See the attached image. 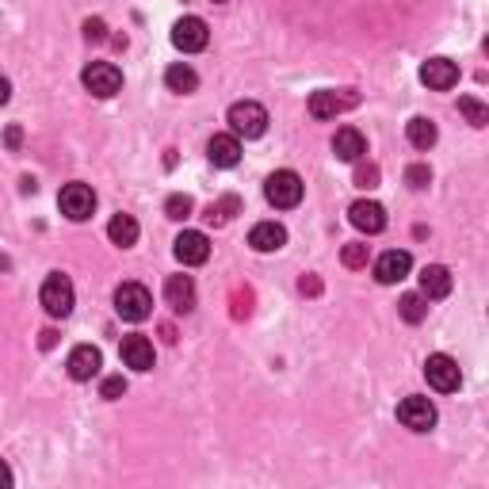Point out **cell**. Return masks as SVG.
<instances>
[{"label": "cell", "mask_w": 489, "mask_h": 489, "mask_svg": "<svg viewBox=\"0 0 489 489\" xmlns=\"http://www.w3.org/2000/svg\"><path fill=\"white\" fill-rule=\"evenodd\" d=\"M249 244L256 253H279L287 244V229L279 222H256L249 229Z\"/></svg>", "instance_id": "ffe728a7"}, {"label": "cell", "mask_w": 489, "mask_h": 489, "mask_svg": "<svg viewBox=\"0 0 489 489\" xmlns=\"http://www.w3.org/2000/svg\"><path fill=\"white\" fill-rule=\"evenodd\" d=\"M81 81H84V89H89L96 99H111L115 92L123 89V73H119V65H111V62H92L81 73Z\"/></svg>", "instance_id": "9c48e42d"}, {"label": "cell", "mask_w": 489, "mask_h": 489, "mask_svg": "<svg viewBox=\"0 0 489 489\" xmlns=\"http://www.w3.org/2000/svg\"><path fill=\"white\" fill-rule=\"evenodd\" d=\"M253 313V291H237L234 295V318H249Z\"/></svg>", "instance_id": "836d02e7"}, {"label": "cell", "mask_w": 489, "mask_h": 489, "mask_svg": "<svg viewBox=\"0 0 489 489\" xmlns=\"http://www.w3.org/2000/svg\"><path fill=\"white\" fill-rule=\"evenodd\" d=\"M421 295L433 302V298H448L451 295V271L443 264H425L421 268Z\"/></svg>", "instance_id": "44dd1931"}, {"label": "cell", "mask_w": 489, "mask_h": 489, "mask_svg": "<svg viewBox=\"0 0 489 489\" xmlns=\"http://www.w3.org/2000/svg\"><path fill=\"white\" fill-rule=\"evenodd\" d=\"M57 207H62V214L69 222H89L92 210H96V192L89 188V184H65L62 192H57Z\"/></svg>", "instance_id": "5b68a950"}, {"label": "cell", "mask_w": 489, "mask_h": 489, "mask_svg": "<svg viewBox=\"0 0 489 489\" xmlns=\"http://www.w3.org/2000/svg\"><path fill=\"white\" fill-rule=\"evenodd\" d=\"M356 188H364V192L379 188V165H359L356 161Z\"/></svg>", "instance_id": "4dcf8cb0"}, {"label": "cell", "mask_w": 489, "mask_h": 489, "mask_svg": "<svg viewBox=\"0 0 489 489\" xmlns=\"http://www.w3.org/2000/svg\"><path fill=\"white\" fill-rule=\"evenodd\" d=\"M425 379H428V386H433V390L455 394L459 382H463V371H459V364H455L448 352H436V356L425 359Z\"/></svg>", "instance_id": "52a82bcc"}, {"label": "cell", "mask_w": 489, "mask_h": 489, "mask_svg": "<svg viewBox=\"0 0 489 489\" xmlns=\"http://www.w3.org/2000/svg\"><path fill=\"white\" fill-rule=\"evenodd\" d=\"M99 367H104V356H99V348H92V344H77V348L69 352V359H65L69 379H77V382L96 379Z\"/></svg>", "instance_id": "4fadbf2b"}, {"label": "cell", "mask_w": 489, "mask_h": 489, "mask_svg": "<svg viewBox=\"0 0 489 489\" xmlns=\"http://www.w3.org/2000/svg\"><path fill=\"white\" fill-rule=\"evenodd\" d=\"M226 123H229V131H234L237 138H264L271 119H268L264 104H256V99H237V104L229 107Z\"/></svg>", "instance_id": "6da1fadb"}, {"label": "cell", "mask_w": 489, "mask_h": 489, "mask_svg": "<svg viewBox=\"0 0 489 489\" xmlns=\"http://www.w3.org/2000/svg\"><path fill=\"white\" fill-rule=\"evenodd\" d=\"M138 219L134 214H115V219L107 222V237H111V244H119V249H131V244L138 241Z\"/></svg>", "instance_id": "7402d4cb"}, {"label": "cell", "mask_w": 489, "mask_h": 489, "mask_svg": "<svg viewBox=\"0 0 489 489\" xmlns=\"http://www.w3.org/2000/svg\"><path fill=\"white\" fill-rule=\"evenodd\" d=\"M333 153L340 157V161H364V153H367V138L356 131V126H340V131L333 134Z\"/></svg>", "instance_id": "d6986e66"}, {"label": "cell", "mask_w": 489, "mask_h": 489, "mask_svg": "<svg viewBox=\"0 0 489 489\" xmlns=\"http://www.w3.org/2000/svg\"><path fill=\"white\" fill-rule=\"evenodd\" d=\"M126 394V379L123 375H107L104 382H99V398H107V401H119Z\"/></svg>", "instance_id": "1f68e13d"}, {"label": "cell", "mask_w": 489, "mask_h": 489, "mask_svg": "<svg viewBox=\"0 0 489 489\" xmlns=\"http://www.w3.org/2000/svg\"><path fill=\"white\" fill-rule=\"evenodd\" d=\"M165 84H168V92H180V96H192L195 89H199V73L192 65H184V62H176V65H168L165 69Z\"/></svg>", "instance_id": "603a6c76"}, {"label": "cell", "mask_w": 489, "mask_h": 489, "mask_svg": "<svg viewBox=\"0 0 489 489\" xmlns=\"http://www.w3.org/2000/svg\"><path fill=\"white\" fill-rule=\"evenodd\" d=\"M406 184H409L413 192L428 188V184H433V168H428V165H409V168H406Z\"/></svg>", "instance_id": "f546056e"}, {"label": "cell", "mask_w": 489, "mask_h": 489, "mask_svg": "<svg viewBox=\"0 0 489 489\" xmlns=\"http://www.w3.org/2000/svg\"><path fill=\"white\" fill-rule=\"evenodd\" d=\"M398 421L409 428V433H433L436 428V406L421 394H409L398 401Z\"/></svg>", "instance_id": "ba28073f"}, {"label": "cell", "mask_w": 489, "mask_h": 489, "mask_svg": "<svg viewBox=\"0 0 489 489\" xmlns=\"http://www.w3.org/2000/svg\"><path fill=\"white\" fill-rule=\"evenodd\" d=\"M84 39H89V42H104V39H107V23L99 20V16L84 20Z\"/></svg>", "instance_id": "d6a6232c"}, {"label": "cell", "mask_w": 489, "mask_h": 489, "mask_svg": "<svg viewBox=\"0 0 489 489\" xmlns=\"http://www.w3.org/2000/svg\"><path fill=\"white\" fill-rule=\"evenodd\" d=\"M4 485H12V470H8L4 459H0V489H4Z\"/></svg>", "instance_id": "f35d334b"}, {"label": "cell", "mask_w": 489, "mask_h": 489, "mask_svg": "<svg viewBox=\"0 0 489 489\" xmlns=\"http://www.w3.org/2000/svg\"><path fill=\"white\" fill-rule=\"evenodd\" d=\"M73 283H69V276H62V271H50L47 279H42V291H39V302L42 310L50 313V318H69L73 313Z\"/></svg>", "instance_id": "3957f363"}, {"label": "cell", "mask_w": 489, "mask_h": 489, "mask_svg": "<svg viewBox=\"0 0 489 489\" xmlns=\"http://www.w3.org/2000/svg\"><path fill=\"white\" fill-rule=\"evenodd\" d=\"M406 138H409V146H413V150H433V146H436V138H440V131H436V123H433V119L416 115V119H409V126H406Z\"/></svg>", "instance_id": "cb8c5ba5"}, {"label": "cell", "mask_w": 489, "mask_h": 489, "mask_svg": "<svg viewBox=\"0 0 489 489\" xmlns=\"http://www.w3.org/2000/svg\"><path fill=\"white\" fill-rule=\"evenodd\" d=\"M348 222L356 229H364V234H382V229H386V210H382V203H375V199H359V203L348 207Z\"/></svg>", "instance_id": "2e32d148"}, {"label": "cell", "mask_w": 489, "mask_h": 489, "mask_svg": "<svg viewBox=\"0 0 489 489\" xmlns=\"http://www.w3.org/2000/svg\"><path fill=\"white\" fill-rule=\"evenodd\" d=\"M119 356H123V364L131 367V371H153V364H157L153 340H150V337H142V333L123 337V344H119Z\"/></svg>", "instance_id": "7c38bea8"}, {"label": "cell", "mask_w": 489, "mask_h": 489, "mask_svg": "<svg viewBox=\"0 0 489 489\" xmlns=\"http://www.w3.org/2000/svg\"><path fill=\"white\" fill-rule=\"evenodd\" d=\"M298 291L302 295H322V279L318 276H302L298 279Z\"/></svg>", "instance_id": "d590c367"}, {"label": "cell", "mask_w": 489, "mask_h": 489, "mask_svg": "<svg viewBox=\"0 0 489 489\" xmlns=\"http://www.w3.org/2000/svg\"><path fill=\"white\" fill-rule=\"evenodd\" d=\"M398 313H401V322L421 325V322L428 318V298H425V295H401V302H398Z\"/></svg>", "instance_id": "d4e9b609"}, {"label": "cell", "mask_w": 489, "mask_h": 489, "mask_svg": "<svg viewBox=\"0 0 489 489\" xmlns=\"http://www.w3.org/2000/svg\"><path fill=\"white\" fill-rule=\"evenodd\" d=\"M459 111L467 115L470 126H485L489 123V107L482 104V99H474V96H459Z\"/></svg>", "instance_id": "4316f807"}, {"label": "cell", "mask_w": 489, "mask_h": 489, "mask_svg": "<svg viewBox=\"0 0 489 489\" xmlns=\"http://www.w3.org/2000/svg\"><path fill=\"white\" fill-rule=\"evenodd\" d=\"M421 81L433 92H448V89L459 84V65L451 62V57H428V62L421 65Z\"/></svg>", "instance_id": "5bb4252c"}, {"label": "cell", "mask_w": 489, "mask_h": 489, "mask_svg": "<svg viewBox=\"0 0 489 489\" xmlns=\"http://www.w3.org/2000/svg\"><path fill=\"white\" fill-rule=\"evenodd\" d=\"M4 146L8 150H20L23 146V126H16V123L8 126V131H4Z\"/></svg>", "instance_id": "e575fe53"}, {"label": "cell", "mask_w": 489, "mask_h": 489, "mask_svg": "<svg viewBox=\"0 0 489 489\" xmlns=\"http://www.w3.org/2000/svg\"><path fill=\"white\" fill-rule=\"evenodd\" d=\"M192 210H195V199H192V195H180V192H176V195L165 199V214H168L172 222H184Z\"/></svg>", "instance_id": "83f0119b"}, {"label": "cell", "mask_w": 489, "mask_h": 489, "mask_svg": "<svg viewBox=\"0 0 489 489\" xmlns=\"http://www.w3.org/2000/svg\"><path fill=\"white\" fill-rule=\"evenodd\" d=\"M8 99H12V81H8V77H0V107H4Z\"/></svg>", "instance_id": "8d00e7d4"}, {"label": "cell", "mask_w": 489, "mask_h": 489, "mask_svg": "<svg viewBox=\"0 0 489 489\" xmlns=\"http://www.w3.org/2000/svg\"><path fill=\"white\" fill-rule=\"evenodd\" d=\"M409 268H413V256L406 249H390V253H382L379 261H375V279L382 287H394L409 276Z\"/></svg>", "instance_id": "9a60e30c"}, {"label": "cell", "mask_w": 489, "mask_h": 489, "mask_svg": "<svg viewBox=\"0 0 489 489\" xmlns=\"http://www.w3.org/2000/svg\"><path fill=\"white\" fill-rule=\"evenodd\" d=\"M207 42H210V31H207V23L199 16H184V20L172 23V47H176V50L199 54V50H207Z\"/></svg>", "instance_id": "30bf717a"}, {"label": "cell", "mask_w": 489, "mask_h": 489, "mask_svg": "<svg viewBox=\"0 0 489 489\" xmlns=\"http://www.w3.org/2000/svg\"><path fill=\"white\" fill-rule=\"evenodd\" d=\"M264 195H268V203L276 207V210H291L302 203V176L291 168H279V172H271V176L264 180Z\"/></svg>", "instance_id": "277c9868"}, {"label": "cell", "mask_w": 489, "mask_h": 489, "mask_svg": "<svg viewBox=\"0 0 489 489\" xmlns=\"http://www.w3.org/2000/svg\"><path fill=\"white\" fill-rule=\"evenodd\" d=\"M237 210H241V199H237V195H226V199H219V203L207 207V222H210V226H226Z\"/></svg>", "instance_id": "484cf974"}, {"label": "cell", "mask_w": 489, "mask_h": 489, "mask_svg": "<svg viewBox=\"0 0 489 489\" xmlns=\"http://www.w3.org/2000/svg\"><path fill=\"white\" fill-rule=\"evenodd\" d=\"M39 344H42V348H54V344H57V333H54V329H42Z\"/></svg>", "instance_id": "74e56055"}, {"label": "cell", "mask_w": 489, "mask_h": 489, "mask_svg": "<svg viewBox=\"0 0 489 489\" xmlns=\"http://www.w3.org/2000/svg\"><path fill=\"white\" fill-rule=\"evenodd\" d=\"M172 253H176V261L184 268H199L210 261V241H207V234H199V229H184V234L172 241Z\"/></svg>", "instance_id": "8fae6325"}, {"label": "cell", "mask_w": 489, "mask_h": 489, "mask_svg": "<svg viewBox=\"0 0 489 489\" xmlns=\"http://www.w3.org/2000/svg\"><path fill=\"white\" fill-rule=\"evenodd\" d=\"M367 244H359V241H352V244H344L340 249V261H344V268H367Z\"/></svg>", "instance_id": "f1b7e54d"}, {"label": "cell", "mask_w": 489, "mask_h": 489, "mask_svg": "<svg viewBox=\"0 0 489 489\" xmlns=\"http://www.w3.org/2000/svg\"><path fill=\"white\" fill-rule=\"evenodd\" d=\"M359 104V96L352 89H318L310 92V115L313 119H337L340 111H352Z\"/></svg>", "instance_id": "8992f818"}, {"label": "cell", "mask_w": 489, "mask_h": 489, "mask_svg": "<svg viewBox=\"0 0 489 489\" xmlns=\"http://www.w3.org/2000/svg\"><path fill=\"white\" fill-rule=\"evenodd\" d=\"M115 313L123 322H146L153 313V295L142 283H119L115 287Z\"/></svg>", "instance_id": "7a4b0ae2"}, {"label": "cell", "mask_w": 489, "mask_h": 489, "mask_svg": "<svg viewBox=\"0 0 489 489\" xmlns=\"http://www.w3.org/2000/svg\"><path fill=\"white\" fill-rule=\"evenodd\" d=\"M165 302L176 313H192L195 310V279L192 276H168L165 279Z\"/></svg>", "instance_id": "ac0fdd59"}, {"label": "cell", "mask_w": 489, "mask_h": 489, "mask_svg": "<svg viewBox=\"0 0 489 489\" xmlns=\"http://www.w3.org/2000/svg\"><path fill=\"white\" fill-rule=\"evenodd\" d=\"M214 4H226V0H214Z\"/></svg>", "instance_id": "ab89813d"}, {"label": "cell", "mask_w": 489, "mask_h": 489, "mask_svg": "<svg viewBox=\"0 0 489 489\" xmlns=\"http://www.w3.org/2000/svg\"><path fill=\"white\" fill-rule=\"evenodd\" d=\"M207 161L214 168H234L241 161V138L237 134H214L207 142Z\"/></svg>", "instance_id": "e0dca14e"}]
</instances>
